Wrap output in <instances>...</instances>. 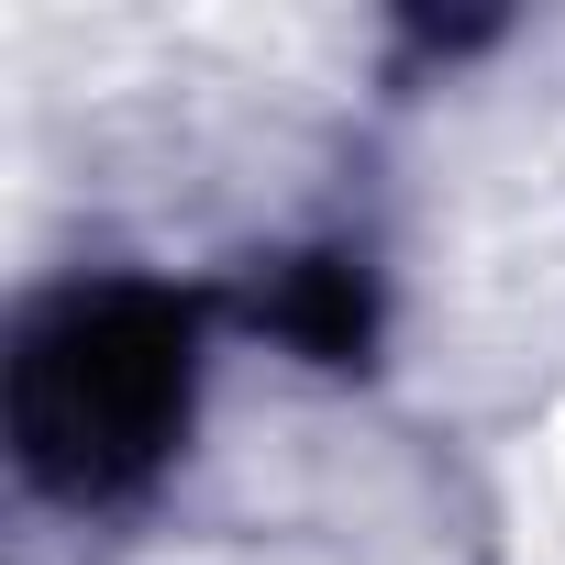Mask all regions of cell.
<instances>
[{
  "mask_svg": "<svg viewBox=\"0 0 565 565\" xmlns=\"http://www.w3.org/2000/svg\"><path fill=\"white\" fill-rule=\"evenodd\" d=\"M178 411V333L156 300H67L23 344V455L67 488L122 477Z\"/></svg>",
  "mask_w": 565,
  "mask_h": 565,
  "instance_id": "obj_1",
  "label": "cell"
}]
</instances>
